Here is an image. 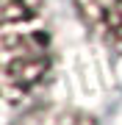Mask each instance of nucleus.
<instances>
[{"label": "nucleus", "mask_w": 122, "mask_h": 125, "mask_svg": "<svg viewBox=\"0 0 122 125\" xmlns=\"http://www.w3.org/2000/svg\"><path fill=\"white\" fill-rule=\"evenodd\" d=\"M0 86L6 106H28L56 75V36L45 0H0Z\"/></svg>", "instance_id": "1"}, {"label": "nucleus", "mask_w": 122, "mask_h": 125, "mask_svg": "<svg viewBox=\"0 0 122 125\" xmlns=\"http://www.w3.org/2000/svg\"><path fill=\"white\" fill-rule=\"evenodd\" d=\"M72 9L89 39L122 56V0H72Z\"/></svg>", "instance_id": "2"}, {"label": "nucleus", "mask_w": 122, "mask_h": 125, "mask_svg": "<svg viewBox=\"0 0 122 125\" xmlns=\"http://www.w3.org/2000/svg\"><path fill=\"white\" fill-rule=\"evenodd\" d=\"M11 125H97V120L83 108L64 103H39L22 111Z\"/></svg>", "instance_id": "3"}]
</instances>
